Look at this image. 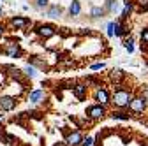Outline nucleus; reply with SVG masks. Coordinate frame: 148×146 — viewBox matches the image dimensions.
<instances>
[{
  "label": "nucleus",
  "instance_id": "1",
  "mask_svg": "<svg viewBox=\"0 0 148 146\" xmlns=\"http://www.w3.org/2000/svg\"><path fill=\"white\" fill-rule=\"evenodd\" d=\"M131 100H132V93L129 92V90L122 88V86H118V88L115 90L113 97H111V102H113L116 107H127Z\"/></svg>",
  "mask_w": 148,
  "mask_h": 146
},
{
  "label": "nucleus",
  "instance_id": "2",
  "mask_svg": "<svg viewBox=\"0 0 148 146\" xmlns=\"http://www.w3.org/2000/svg\"><path fill=\"white\" fill-rule=\"evenodd\" d=\"M104 115H106L104 104H97V106H92V107L86 109V116H88L90 120H101Z\"/></svg>",
  "mask_w": 148,
  "mask_h": 146
},
{
  "label": "nucleus",
  "instance_id": "3",
  "mask_svg": "<svg viewBox=\"0 0 148 146\" xmlns=\"http://www.w3.org/2000/svg\"><path fill=\"white\" fill-rule=\"evenodd\" d=\"M146 107V99L145 97H132V100L129 102V109L132 113H143Z\"/></svg>",
  "mask_w": 148,
  "mask_h": 146
},
{
  "label": "nucleus",
  "instance_id": "4",
  "mask_svg": "<svg viewBox=\"0 0 148 146\" xmlns=\"http://www.w3.org/2000/svg\"><path fill=\"white\" fill-rule=\"evenodd\" d=\"M16 107V99L11 95H2L0 97V109L2 111H12Z\"/></svg>",
  "mask_w": 148,
  "mask_h": 146
},
{
  "label": "nucleus",
  "instance_id": "5",
  "mask_svg": "<svg viewBox=\"0 0 148 146\" xmlns=\"http://www.w3.org/2000/svg\"><path fill=\"white\" fill-rule=\"evenodd\" d=\"M65 143H67V146H79V144H83V136H81V132L76 130V132L67 134Z\"/></svg>",
  "mask_w": 148,
  "mask_h": 146
},
{
  "label": "nucleus",
  "instance_id": "6",
  "mask_svg": "<svg viewBox=\"0 0 148 146\" xmlns=\"http://www.w3.org/2000/svg\"><path fill=\"white\" fill-rule=\"evenodd\" d=\"M37 33H39L42 39H49V37L55 35V27H51V25H39L37 27Z\"/></svg>",
  "mask_w": 148,
  "mask_h": 146
},
{
  "label": "nucleus",
  "instance_id": "7",
  "mask_svg": "<svg viewBox=\"0 0 148 146\" xmlns=\"http://www.w3.org/2000/svg\"><path fill=\"white\" fill-rule=\"evenodd\" d=\"M4 49H5V53L9 55V57H11V58H18V57H20V55H21V49H20V44H16V42H7Z\"/></svg>",
  "mask_w": 148,
  "mask_h": 146
},
{
  "label": "nucleus",
  "instance_id": "8",
  "mask_svg": "<svg viewBox=\"0 0 148 146\" xmlns=\"http://www.w3.org/2000/svg\"><path fill=\"white\" fill-rule=\"evenodd\" d=\"M44 97H46L44 90H32L30 95H28V100H30L32 104H39V102L44 100Z\"/></svg>",
  "mask_w": 148,
  "mask_h": 146
},
{
  "label": "nucleus",
  "instance_id": "9",
  "mask_svg": "<svg viewBox=\"0 0 148 146\" xmlns=\"http://www.w3.org/2000/svg\"><path fill=\"white\" fill-rule=\"evenodd\" d=\"M95 99L99 100V104H108V102H111V97H109V93H108V90L106 88H99L97 92H95Z\"/></svg>",
  "mask_w": 148,
  "mask_h": 146
},
{
  "label": "nucleus",
  "instance_id": "10",
  "mask_svg": "<svg viewBox=\"0 0 148 146\" xmlns=\"http://www.w3.org/2000/svg\"><path fill=\"white\" fill-rule=\"evenodd\" d=\"M72 93H74V97H76L78 100H83L86 97V86L85 85H74L72 86Z\"/></svg>",
  "mask_w": 148,
  "mask_h": 146
},
{
  "label": "nucleus",
  "instance_id": "11",
  "mask_svg": "<svg viewBox=\"0 0 148 146\" xmlns=\"http://www.w3.org/2000/svg\"><path fill=\"white\" fill-rule=\"evenodd\" d=\"M27 25H28V20H27V18H21V16H16V18H12V20H11V27L16 28V30L25 28Z\"/></svg>",
  "mask_w": 148,
  "mask_h": 146
},
{
  "label": "nucleus",
  "instance_id": "12",
  "mask_svg": "<svg viewBox=\"0 0 148 146\" xmlns=\"http://www.w3.org/2000/svg\"><path fill=\"white\" fill-rule=\"evenodd\" d=\"M123 76H125V74H123V70H122V69H113V70L109 72V79L113 81L115 85H120L122 79H123Z\"/></svg>",
  "mask_w": 148,
  "mask_h": 146
},
{
  "label": "nucleus",
  "instance_id": "13",
  "mask_svg": "<svg viewBox=\"0 0 148 146\" xmlns=\"http://www.w3.org/2000/svg\"><path fill=\"white\" fill-rule=\"evenodd\" d=\"M81 11V4H79V0H72V4L69 5V14L71 16H78Z\"/></svg>",
  "mask_w": 148,
  "mask_h": 146
},
{
  "label": "nucleus",
  "instance_id": "14",
  "mask_svg": "<svg viewBox=\"0 0 148 146\" xmlns=\"http://www.w3.org/2000/svg\"><path fill=\"white\" fill-rule=\"evenodd\" d=\"M62 16V9L58 5H51L48 9V18H60Z\"/></svg>",
  "mask_w": 148,
  "mask_h": 146
},
{
  "label": "nucleus",
  "instance_id": "15",
  "mask_svg": "<svg viewBox=\"0 0 148 146\" xmlns=\"http://www.w3.org/2000/svg\"><path fill=\"white\" fill-rule=\"evenodd\" d=\"M5 70H11L9 74H11L12 78H16V79H21V70H18L16 67H9V65H7V67H5Z\"/></svg>",
  "mask_w": 148,
  "mask_h": 146
},
{
  "label": "nucleus",
  "instance_id": "16",
  "mask_svg": "<svg viewBox=\"0 0 148 146\" xmlns=\"http://www.w3.org/2000/svg\"><path fill=\"white\" fill-rule=\"evenodd\" d=\"M0 139H5V143L11 146V144H14V136H11V134H0Z\"/></svg>",
  "mask_w": 148,
  "mask_h": 146
},
{
  "label": "nucleus",
  "instance_id": "17",
  "mask_svg": "<svg viewBox=\"0 0 148 146\" xmlns=\"http://www.w3.org/2000/svg\"><path fill=\"white\" fill-rule=\"evenodd\" d=\"M102 14H104V9H101V7L92 9V18H102Z\"/></svg>",
  "mask_w": 148,
  "mask_h": 146
},
{
  "label": "nucleus",
  "instance_id": "18",
  "mask_svg": "<svg viewBox=\"0 0 148 146\" xmlns=\"http://www.w3.org/2000/svg\"><path fill=\"white\" fill-rule=\"evenodd\" d=\"M132 44H134L132 39H127V41L123 42V46H125V49H127L129 53H132V51H134V46H132Z\"/></svg>",
  "mask_w": 148,
  "mask_h": 146
},
{
  "label": "nucleus",
  "instance_id": "19",
  "mask_svg": "<svg viewBox=\"0 0 148 146\" xmlns=\"http://www.w3.org/2000/svg\"><path fill=\"white\" fill-rule=\"evenodd\" d=\"M25 74L30 76V78H34V76H35V69H34L32 65H27V67H25Z\"/></svg>",
  "mask_w": 148,
  "mask_h": 146
},
{
  "label": "nucleus",
  "instance_id": "20",
  "mask_svg": "<svg viewBox=\"0 0 148 146\" xmlns=\"http://www.w3.org/2000/svg\"><path fill=\"white\" fill-rule=\"evenodd\" d=\"M113 118L115 120H129V115H125V113H113Z\"/></svg>",
  "mask_w": 148,
  "mask_h": 146
},
{
  "label": "nucleus",
  "instance_id": "21",
  "mask_svg": "<svg viewBox=\"0 0 148 146\" xmlns=\"http://www.w3.org/2000/svg\"><path fill=\"white\" fill-rule=\"evenodd\" d=\"M108 35H109V37H113V35H115V23H109L108 25Z\"/></svg>",
  "mask_w": 148,
  "mask_h": 146
},
{
  "label": "nucleus",
  "instance_id": "22",
  "mask_svg": "<svg viewBox=\"0 0 148 146\" xmlns=\"http://www.w3.org/2000/svg\"><path fill=\"white\" fill-rule=\"evenodd\" d=\"M141 41H143L145 44H148V28H145V30L141 32Z\"/></svg>",
  "mask_w": 148,
  "mask_h": 146
},
{
  "label": "nucleus",
  "instance_id": "23",
  "mask_svg": "<svg viewBox=\"0 0 148 146\" xmlns=\"http://www.w3.org/2000/svg\"><path fill=\"white\" fill-rule=\"evenodd\" d=\"M48 2H49V0H37V2H35V5L42 9V7H46V5H48Z\"/></svg>",
  "mask_w": 148,
  "mask_h": 146
},
{
  "label": "nucleus",
  "instance_id": "24",
  "mask_svg": "<svg viewBox=\"0 0 148 146\" xmlns=\"http://www.w3.org/2000/svg\"><path fill=\"white\" fill-rule=\"evenodd\" d=\"M136 2H138V5H139V7L148 9V0H136Z\"/></svg>",
  "mask_w": 148,
  "mask_h": 146
},
{
  "label": "nucleus",
  "instance_id": "25",
  "mask_svg": "<svg viewBox=\"0 0 148 146\" xmlns=\"http://www.w3.org/2000/svg\"><path fill=\"white\" fill-rule=\"evenodd\" d=\"M108 7H109V11H116L118 4H116V2H113V0H109V4H108Z\"/></svg>",
  "mask_w": 148,
  "mask_h": 146
},
{
  "label": "nucleus",
  "instance_id": "26",
  "mask_svg": "<svg viewBox=\"0 0 148 146\" xmlns=\"http://www.w3.org/2000/svg\"><path fill=\"white\" fill-rule=\"evenodd\" d=\"M99 69H104V63L101 62V63H94L92 65V70H99Z\"/></svg>",
  "mask_w": 148,
  "mask_h": 146
},
{
  "label": "nucleus",
  "instance_id": "27",
  "mask_svg": "<svg viewBox=\"0 0 148 146\" xmlns=\"http://www.w3.org/2000/svg\"><path fill=\"white\" fill-rule=\"evenodd\" d=\"M92 143H94V139H92V137H86V139H83V146H90Z\"/></svg>",
  "mask_w": 148,
  "mask_h": 146
},
{
  "label": "nucleus",
  "instance_id": "28",
  "mask_svg": "<svg viewBox=\"0 0 148 146\" xmlns=\"http://www.w3.org/2000/svg\"><path fill=\"white\" fill-rule=\"evenodd\" d=\"M4 30H5V28H4V25L0 23V37H2V35H4Z\"/></svg>",
  "mask_w": 148,
  "mask_h": 146
},
{
  "label": "nucleus",
  "instance_id": "29",
  "mask_svg": "<svg viewBox=\"0 0 148 146\" xmlns=\"http://www.w3.org/2000/svg\"><path fill=\"white\" fill-rule=\"evenodd\" d=\"M55 146H67V143H57Z\"/></svg>",
  "mask_w": 148,
  "mask_h": 146
},
{
  "label": "nucleus",
  "instance_id": "30",
  "mask_svg": "<svg viewBox=\"0 0 148 146\" xmlns=\"http://www.w3.org/2000/svg\"><path fill=\"white\" fill-rule=\"evenodd\" d=\"M143 97H145V99H146V100H148V90H146V92H145V93H143Z\"/></svg>",
  "mask_w": 148,
  "mask_h": 146
}]
</instances>
